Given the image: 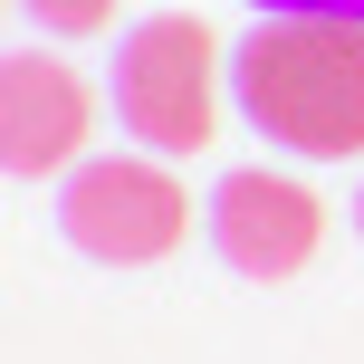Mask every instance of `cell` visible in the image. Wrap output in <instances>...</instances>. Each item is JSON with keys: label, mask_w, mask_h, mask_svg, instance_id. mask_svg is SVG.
<instances>
[{"label": "cell", "mask_w": 364, "mask_h": 364, "mask_svg": "<svg viewBox=\"0 0 364 364\" xmlns=\"http://www.w3.org/2000/svg\"><path fill=\"white\" fill-rule=\"evenodd\" d=\"M230 96L250 134H269L297 164L364 154V19H297L269 10L230 48Z\"/></svg>", "instance_id": "1"}, {"label": "cell", "mask_w": 364, "mask_h": 364, "mask_svg": "<svg viewBox=\"0 0 364 364\" xmlns=\"http://www.w3.org/2000/svg\"><path fill=\"white\" fill-rule=\"evenodd\" d=\"M220 38L201 29L192 10H154L115 38V125L134 134L144 154H201L220 134Z\"/></svg>", "instance_id": "2"}, {"label": "cell", "mask_w": 364, "mask_h": 364, "mask_svg": "<svg viewBox=\"0 0 364 364\" xmlns=\"http://www.w3.org/2000/svg\"><path fill=\"white\" fill-rule=\"evenodd\" d=\"M58 230L96 259V269H154L192 230V192L173 182L164 154H87L58 192Z\"/></svg>", "instance_id": "3"}, {"label": "cell", "mask_w": 364, "mask_h": 364, "mask_svg": "<svg viewBox=\"0 0 364 364\" xmlns=\"http://www.w3.org/2000/svg\"><path fill=\"white\" fill-rule=\"evenodd\" d=\"M211 250H220V269H240V278H259V288H278V278H297L316 250H326V201L307 192L297 173H269V164H240V173H220V192H211Z\"/></svg>", "instance_id": "4"}, {"label": "cell", "mask_w": 364, "mask_h": 364, "mask_svg": "<svg viewBox=\"0 0 364 364\" xmlns=\"http://www.w3.org/2000/svg\"><path fill=\"white\" fill-rule=\"evenodd\" d=\"M87 134H96V96L68 58H38V48L0 58V164H10V182L77 173Z\"/></svg>", "instance_id": "5"}, {"label": "cell", "mask_w": 364, "mask_h": 364, "mask_svg": "<svg viewBox=\"0 0 364 364\" xmlns=\"http://www.w3.org/2000/svg\"><path fill=\"white\" fill-rule=\"evenodd\" d=\"M19 10H29L48 38H96V29H115V0H19Z\"/></svg>", "instance_id": "6"}, {"label": "cell", "mask_w": 364, "mask_h": 364, "mask_svg": "<svg viewBox=\"0 0 364 364\" xmlns=\"http://www.w3.org/2000/svg\"><path fill=\"white\" fill-rule=\"evenodd\" d=\"M269 10H297V19H364V0H259V19Z\"/></svg>", "instance_id": "7"}, {"label": "cell", "mask_w": 364, "mask_h": 364, "mask_svg": "<svg viewBox=\"0 0 364 364\" xmlns=\"http://www.w3.org/2000/svg\"><path fill=\"white\" fill-rule=\"evenodd\" d=\"M355 230H364V192H355Z\"/></svg>", "instance_id": "8"}]
</instances>
